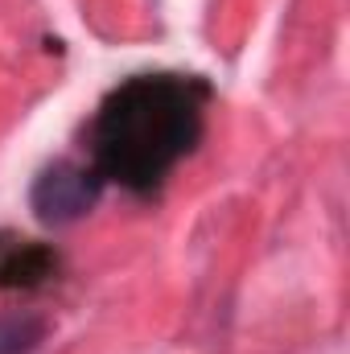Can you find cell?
Returning a JSON list of instances; mask_svg holds the SVG:
<instances>
[{
  "mask_svg": "<svg viewBox=\"0 0 350 354\" xmlns=\"http://www.w3.org/2000/svg\"><path fill=\"white\" fill-rule=\"evenodd\" d=\"M107 181L91 169L87 161L62 157L50 161L29 185V210L42 227H75L99 206Z\"/></svg>",
  "mask_w": 350,
  "mask_h": 354,
  "instance_id": "2",
  "label": "cell"
},
{
  "mask_svg": "<svg viewBox=\"0 0 350 354\" xmlns=\"http://www.w3.org/2000/svg\"><path fill=\"white\" fill-rule=\"evenodd\" d=\"M58 268H62V256L50 243L4 235V243H0V288L4 292L42 288V284H50L58 276Z\"/></svg>",
  "mask_w": 350,
  "mask_h": 354,
  "instance_id": "3",
  "label": "cell"
},
{
  "mask_svg": "<svg viewBox=\"0 0 350 354\" xmlns=\"http://www.w3.org/2000/svg\"><path fill=\"white\" fill-rule=\"evenodd\" d=\"M0 243H4V235H0Z\"/></svg>",
  "mask_w": 350,
  "mask_h": 354,
  "instance_id": "5",
  "label": "cell"
},
{
  "mask_svg": "<svg viewBox=\"0 0 350 354\" xmlns=\"http://www.w3.org/2000/svg\"><path fill=\"white\" fill-rule=\"evenodd\" d=\"M50 334V322L33 309H4L0 313V354H37Z\"/></svg>",
  "mask_w": 350,
  "mask_h": 354,
  "instance_id": "4",
  "label": "cell"
},
{
  "mask_svg": "<svg viewBox=\"0 0 350 354\" xmlns=\"http://www.w3.org/2000/svg\"><path fill=\"white\" fill-rule=\"evenodd\" d=\"M214 87L202 75L145 71L107 91L87 120V165L107 185L153 198L206 136Z\"/></svg>",
  "mask_w": 350,
  "mask_h": 354,
  "instance_id": "1",
  "label": "cell"
}]
</instances>
